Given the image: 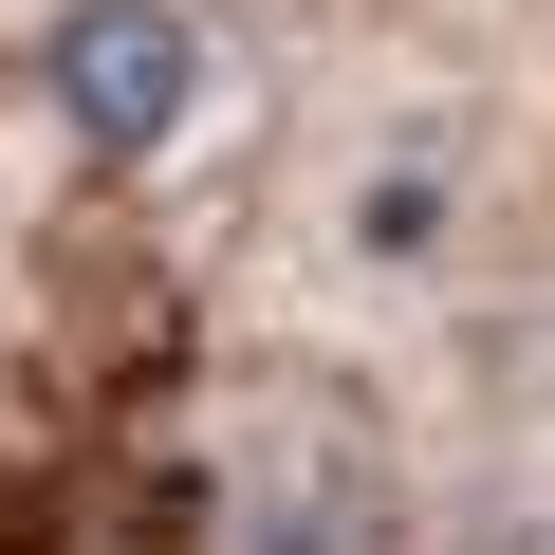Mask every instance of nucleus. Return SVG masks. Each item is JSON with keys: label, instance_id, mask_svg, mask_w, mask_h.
<instances>
[{"label": "nucleus", "instance_id": "1", "mask_svg": "<svg viewBox=\"0 0 555 555\" xmlns=\"http://www.w3.org/2000/svg\"><path fill=\"white\" fill-rule=\"evenodd\" d=\"M38 112H56L93 167H167V149L204 130V20H185V0H56Z\"/></svg>", "mask_w": 555, "mask_h": 555}]
</instances>
